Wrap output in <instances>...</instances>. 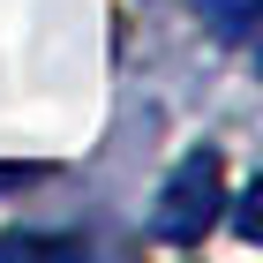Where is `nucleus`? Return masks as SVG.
<instances>
[{
    "mask_svg": "<svg viewBox=\"0 0 263 263\" xmlns=\"http://www.w3.org/2000/svg\"><path fill=\"white\" fill-rule=\"evenodd\" d=\"M218 151H188L181 165H173V181L158 188V211H151V233L158 241H203V226L218 218Z\"/></svg>",
    "mask_w": 263,
    "mask_h": 263,
    "instance_id": "obj_1",
    "label": "nucleus"
},
{
    "mask_svg": "<svg viewBox=\"0 0 263 263\" xmlns=\"http://www.w3.org/2000/svg\"><path fill=\"white\" fill-rule=\"evenodd\" d=\"M15 181H38V165H0V188H15Z\"/></svg>",
    "mask_w": 263,
    "mask_h": 263,
    "instance_id": "obj_2",
    "label": "nucleus"
}]
</instances>
